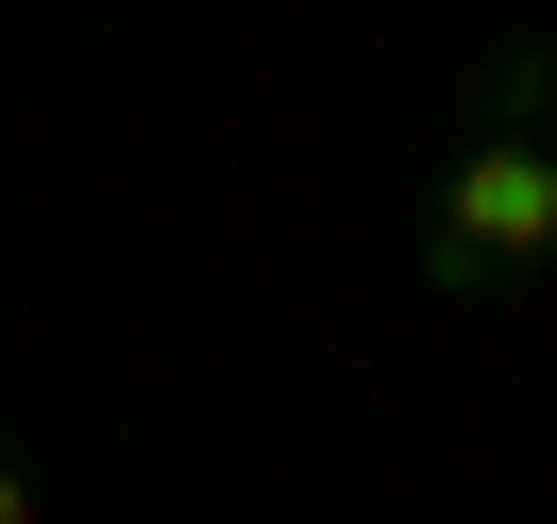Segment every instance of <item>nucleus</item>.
I'll use <instances>...</instances> for the list:
<instances>
[{
	"instance_id": "1",
	"label": "nucleus",
	"mask_w": 557,
	"mask_h": 524,
	"mask_svg": "<svg viewBox=\"0 0 557 524\" xmlns=\"http://www.w3.org/2000/svg\"><path fill=\"white\" fill-rule=\"evenodd\" d=\"M541 119H557V69H541V35H507L473 136L422 186V288L440 305H523L541 288V254H557V136Z\"/></svg>"
},
{
	"instance_id": "2",
	"label": "nucleus",
	"mask_w": 557,
	"mask_h": 524,
	"mask_svg": "<svg viewBox=\"0 0 557 524\" xmlns=\"http://www.w3.org/2000/svg\"><path fill=\"white\" fill-rule=\"evenodd\" d=\"M0 524H51V490H35V456L0 440Z\"/></svg>"
}]
</instances>
